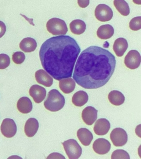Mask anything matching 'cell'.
I'll use <instances>...</instances> for the list:
<instances>
[{"label": "cell", "instance_id": "f546056e", "mask_svg": "<svg viewBox=\"0 0 141 159\" xmlns=\"http://www.w3.org/2000/svg\"><path fill=\"white\" fill-rule=\"evenodd\" d=\"M7 31V27L5 24L2 21H0V38L3 37Z\"/></svg>", "mask_w": 141, "mask_h": 159}, {"label": "cell", "instance_id": "d6a6232c", "mask_svg": "<svg viewBox=\"0 0 141 159\" xmlns=\"http://www.w3.org/2000/svg\"><path fill=\"white\" fill-rule=\"evenodd\" d=\"M134 3L137 5L141 4V0H133Z\"/></svg>", "mask_w": 141, "mask_h": 159}, {"label": "cell", "instance_id": "83f0119b", "mask_svg": "<svg viewBox=\"0 0 141 159\" xmlns=\"http://www.w3.org/2000/svg\"><path fill=\"white\" fill-rule=\"evenodd\" d=\"M11 63L10 58L8 55L0 54V69H4L9 66Z\"/></svg>", "mask_w": 141, "mask_h": 159}, {"label": "cell", "instance_id": "4dcf8cb0", "mask_svg": "<svg viewBox=\"0 0 141 159\" xmlns=\"http://www.w3.org/2000/svg\"><path fill=\"white\" fill-rule=\"evenodd\" d=\"M79 6L82 8H85L90 4V0H77Z\"/></svg>", "mask_w": 141, "mask_h": 159}, {"label": "cell", "instance_id": "d6986e66", "mask_svg": "<svg viewBox=\"0 0 141 159\" xmlns=\"http://www.w3.org/2000/svg\"><path fill=\"white\" fill-rule=\"evenodd\" d=\"M59 88L65 94H70L74 90L76 86L75 80L70 78L60 80L59 82Z\"/></svg>", "mask_w": 141, "mask_h": 159}, {"label": "cell", "instance_id": "30bf717a", "mask_svg": "<svg viewBox=\"0 0 141 159\" xmlns=\"http://www.w3.org/2000/svg\"><path fill=\"white\" fill-rule=\"evenodd\" d=\"M111 144L108 140L103 138L96 139L93 144L94 151L99 155H105L110 151Z\"/></svg>", "mask_w": 141, "mask_h": 159}, {"label": "cell", "instance_id": "f1b7e54d", "mask_svg": "<svg viewBox=\"0 0 141 159\" xmlns=\"http://www.w3.org/2000/svg\"><path fill=\"white\" fill-rule=\"evenodd\" d=\"M25 59V54L23 52H15L12 56V60L15 64H20L24 62Z\"/></svg>", "mask_w": 141, "mask_h": 159}, {"label": "cell", "instance_id": "44dd1931", "mask_svg": "<svg viewBox=\"0 0 141 159\" xmlns=\"http://www.w3.org/2000/svg\"><path fill=\"white\" fill-rule=\"evenodd\" d=\"M114 33L113 27L110 25H103L100 26L97 31V35L102 39H108L111 38Z\"/></svg>", "mask_w": 141, "mask_h": 159}, {"label": "cell", "instance_id": "1f68e13d", "mask_svg": "<svg viewBox=\"0 0 141 159\" xmlns=\"http://www.w3.org/2000/svg\"><path fill=\"white\" fill-rule=\"evenodd\" d=\"M47 158L65 159V158L63 155H62L61 154L59 153H53L50 154Z\"/></svg>", "mask_w": 141, "mask_h": 159}, {"label": "cell", "instance_id": "484cf974", "mask_svg": "<svg viewBox=\"0 0 141 159\" xmlns=\"http://www.w3.org/2000/svg\"><path fill=\"white\" fill-rule=\"evenodd\" d=\"M112 159H130L129 155L127 152L123 150H117L114 151L111 155Z\"/></svg>", "mask_w": 141, "mask_h": 159}, {"label": "cell", "instance_id": "8992f818", "mask_svg": "<svg viewBox=\"0 0 141 159\" xmlns=\"http://www.w3.org/2000/svg\"><path fill=\"white\" fill-rule=\"evenodd\" d=\"M110 139L114 145L116 147L123 146L128 140L126 130L121 128L114 129L110 134Z\"/></svg>", "mask_w": 141, "mask_h": 159}, {"label": "cell", "instance_id": "5bb4252c", "mask_svg": "<svg viewBox=\"0 0 141 159\" xmlns=\"http://www.w3.org/2000/svg\"><path fill=\"white\" fill-rule=\"evenodd\" d=\"M35 77L37 81L44 86L50 87L53 84V78L44 70H39L36 72Z\"/></svg>", "mask_w": 141, "mask_h": 159}, {"label": "cell", "instance_id": "7c38bea8", "mask_svg": "<svg viewBox=\"0 0 141 159\" xmlns=\"http://www.w3.org/2000/svg\"><path fill=\"white\" fill-rule=\"evenodd\" d=\"M98 111L94 107L89 106L85 108L82 114L84 122L89 125H92L97 118Z\"/></svg>", "mask_w": 141, "mask_h": 159}, {"label": "cell", "instance_id": "ba28073f", "mask_svg": "<svg viewBox=\"0 0 141 159\" xmlns=\"http://www.w3.org/2000/svg\"><path fill=\"white\" fill-rule=\"evenodd\" d=\"M141 61L139 52L135 50H132L129 52L125 57L124 63L127 68L134 70L139 66Z\"/></svg>", "mask_w": 141, "mask_h": 159}, {"label": "cell", "instance_id": "ffe728a7", "mask_svg": "<svg viewBox=\"0 0 141 159\" xmlns=\"http://www.w3.org/2000/svg\"><path fill=\"white\" fill-rule=\"evenodd\" d=\"M37 43L35 40L31 37L24 38L20 43V48L26 53L34 52L37 47Z\"/></svg>", "mask_w": 141, "mask_h": 159}, {"label": "cell", "instance_id": "4fadbf2b", "mask_svg": "<svg viewBox=\"0 0 141 159\" xmlns=\"http://www.w3.org/2000/svg\"><path fill=\"white\" fill-rule=\"evenodd\" d=\"M111 128L109 121L106 119H98L95 123L94 130L95 134L99 135H104L107 134Z\"/></svg>", "mask_w": 141, "mask_h": 159}, {"label": "cell", "instance_id": "277c9868", "mask_svg": "<svg viewBox=\"0 0 141 159\" xmlns=\"http://www.w3.org/2000/svg\"><path fill=\"white\" fill-rule=\"evenodd\" d=\"M47 30L53 35H64L68 32V28L64 20L58 18L51 19L46 23Z\"/></svg>", "mask_w": 141, "mask_h": 159}, {"label": "cell", "instance_id": "6da1fadb", "mask_svg": "<svg viewBox=\"0 0 141 159\" xmlns=\"http://www.w3.org/2000/svg\"><path fill=\"white\" fill-rule=\"evenodd\" d=\"M116 66V58L109 51L98 46H91L79 56L73 77L83 88L97 89L108 82Z\"/></svg>", "mask_w": 141, "mask_h": 159}, {"label": "cell", "instance_id": "8fae6325", "mask_svg": "<svg viewBox=\"0 0 141 159\" xmlns=\"http://www.w3.org/2000/svg\"><path fill=\"white\" fill-rule=\"evenodd\" d=\"M29 95L37 103H40L46 96V91L43 87L34 84L31 87L29 90Z\"/></svg>", "mask_w": 141, "mask_h": 159}, {"label": "cell", "instance_id": "7402d4cb", "mask_svg": "<svg viewBox=\"0 0 141 159\" xmlns=\"http://www.w3.org/2000/svg\"><path fill=\"white\" fill-rule=\"evenodd\" d=\"M88 99V95L86 92L79 91L73 96L72 102L75 106L81 107L87 103Z\"/></svg>", "mask_w": 141, "mask_h": 159}, {"label": "cell", "instance_id": "ac0fdd59", "mask_svg": "<svg viewBox=\"0 0 141 159\" xmlns=\"http://www.w3.org/2000/svg\"><path fill=\"white\" fill-rule=\"evenodd\" d=\"M17 107L20 112L24 114H28L33 109V103L28 97H22L18 100Z\"/></svg>", "mask_w": 141, "mask_h": 159}, {"label": "cell", "instance_id": "e0dca14e", "mask_svg": "<svg viewBox=\"0 0 141 159\" xmlns=\"http://www.w3.org/2000/svg\"><path fill=\"white\" fill-rule=\"evenodd\" d=\"M128 47L127 40L123 38H119L115 41L113 49L117 57H121L123 56Z\"/></svg>", "mask_w": 141, "mask_h": 159}, {"label": "cell", "instance_id": "7a4b0ae2", "mask_svg": "<svg viewBox=\"0 0 141 159\" xmlns=\"http://www.w3.org/2000/svg\"><path fill=\"white\" fill-rule=\"evenodd\" d=\"M81 49L69 36L51 37L42 44L39 57L43 68L57 80L72 76L75 62Z\"/></svg>", "mask_w": 141, "mask_h": 159}, {"label": "cell", "instance_id": "603a6c76", "mask_svg": "<svg viewBox=\"0 0 141 159\" xmlns=\"http://www.w3.org/2000/svg\"><path fill=\"white\" fill-rule=\"evenodd\" d=\"M70 31L74 34L80 35L85 32L86 25L84 21L81 20H75L70 22Z\"/></svg>", "mask_w": 141, "mask_h": 159}, {"label": "cell", "instance_id": "4316f807", "mask_svg": "<svg viewBox=\"0 0 141 159\" xmlns=\"http://www.w3.org/2000/svg\"><path fill=\"white\" fill-rule=\"evenodd\" d=\"M129 27L132 30L137 31L141 29V17H136L132 18L130 21Z\"/></svg>", "mask_w": 141, "mask_h": 159}, {"label": "cell", "instance_id": "52a82bcc", "mask_svg": "<svg viewBox=\"0 0 141 159\" xmlns=\"http://www.w3.org/2000/svg\"><path fill=\"white\" fill-rule=\"evenodd\" d=\"M95 16L96 18L101 22H108L113 17V12L107 5L101 4L95 9Z\"/></svg>", "mask_w": 141, "mask_h": 159}, {"label": "cell", "instance_id": "d4e9b609", "mask_svg": "<svg viewBox=\"0 0 141 159\" xmlns=\"http://www.w3.org/2000/svg\"><path fill=\"white\" fill-rule=\"evenodd\" d=\"M113 4L116 9L122 16H127L129 15V6L125 0H114Z\"/></svg>", "mask_w": 141, "mask_h": 159}, {"label": "cell", "instance_id": "9a60e30c", "mask_svg": "<svg viewBox=\"0 0 141 159\" xmlns=\"http://www.w3.org/2000/svg\"><path fill=\"white\" fill-rule=\"evenodd\" d=\"M39 127V123L37 119L31 118L28 119L24 126V132L28 137H33L36 134Z\"/></svg>", "mask_w": 141, "mask_h": 159}, {"label": "cell", "instance_id": "2e32d148", "mask_svg": "<svg viewBox=\"0 0 141 159\" xmlns=\"http://www.w3.org/2000/svg\"><path fill=\"white\" fill-rule=\"evenodd\" d=\"M77 136L84 146H89L93 139L92 133L86 128H81L77 131Z\"/></svg>", "mask_w": 141, "mask_h": 159}, {"label": "cell", "instance_id": "9c48e42d", "mask_svg": "<svg viewBox=\"0 0 141 159\" xmlns=\"http://www.w3.org/2000/svg\"><path fill=\"white\" fill-rule=\"evenodd\" d=\"M17 125L13 119L7 118L2 122L1 130L2 134L6 137H13L17 132Z\"/></svg>", "mask_w": 141, "mask_h": 159}, {"label": "cell", "instance_id": "cb8c5ba5", "mask_svg": "<svg viewBox=\"0 0 141 159\" xmlns=\"http://www.w3.org/2000/svg\"><path fill=\"white\" fill-rule=\"evenodd\" d=\"M109 101L111 104L115 106H120L123 104L125 100L124 96L121 92L117 90L111 91L108 95Z\"/></svg>", "mask_w": 141, "mask_h": 159}, {"label": "cell", "instance_id": "5b68a950", "mask_svg": "<svg viewBox=\"0 0 141 159\" xmlns=\"http://www.w3.org/2000/svg\"><path fill=\"white\" fill-rule=\"evenodd\" d=\"M67 155L70 159H77L81 156L82 149L75 139H69L62 143Z\"/></svg>", "mask_w": 141, "mask_h": 159}, {"label": "cell", "instance_id": "3957f363", "mask_svg": "<svg viewBox=\"0 0 141 159\" xmlns=\"http://www.w3.org/2000/svg\"><path fill=\"white\" fill-rule=\"evenodd\" d=\"M65 104V99L57 89H53L49 92L47 98L44 102V105L51 111H58L62 109Z\"/></svg>", "mask_w": 141, "mask_h": 159}]
</instances>
